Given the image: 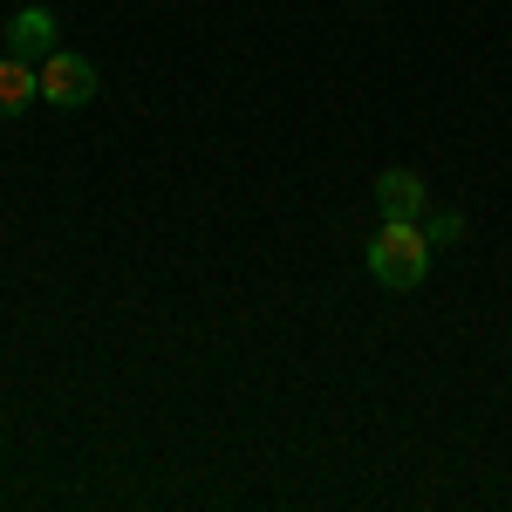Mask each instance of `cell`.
Returning <instances> with one entry per match:
<instances>
[{
  "label": "cell",
  "instance_id": "6da1fadb",
  "mask_svg": "<svg viewBox=\"0 0 512 512\" xmlns=\"http://www.w3.org/2000/svg\"><path fill=\"white\" fill-rule=\"evenodd\" d=\"M369 274L376 287H390V294H410L417 280L431 274V239L417 219H383V233L369 239Z\"/></svg>",
  "mask_w": 512,
  "mask_h": 512
},
{
  "label": "cell",
  "instance_id": "3957f363",
  "mask_svg": "<svg viewBox=\"0 0 512 512\" xmlns=\"http://www.w3.org/2000/svg\"><path fill=\"white\" fill-rule=\"evenodd\" d=\"M62 48V21L48 14V7H21L14 21H7V55H21V62H48Z\"/></svg>",
  "mask_w": 512,
  "mask_h": 512
},
{
  "label": "cell",
  "instance_id": "5b68a950",
  "mask_svg": "<svg viewBox=\"0 0 512 512\" xmlns=\"http://www.w3.org/2000/svg\"><path fill=\"white\" fill-rule=\"evenodd\" d=\"M41 96V76H35V62H21V55H7L0 62V117H21L28 103Z\"/></svg>",
  "mask_w": 512,
  "mask_h": 512
},
{
  "label": "cell",
  "instance_id": "8992f818",
  "mask_svg": "<svg viewBox=\"0 0 512 512\" xmlns=\"http://www.w3.org/2000/svg\"><path fill=\"white\" fill-rule=\"evenodd\" d=\"M417 226H424L431 246H458V239H465V219H458V212H431V219H417Z\"/></svg>",
  "mask_w": 512,
  "mask_h": 512
},
{
  "label": "cell",
  "instance_id": "277c9868",
  "mask_svg": "<svg viewBox=\"0 0 512 512\" xmlns=\"http://www.w3.org/2000/svg\"><path fill=\"white\" fill-rule=\"evenodd\" d=\"M376 205H383V219H424V205H431V192H424V178L417 171H383L376 178Z\"/></svg>",
  "mask_w": 512,
  "mask_h": 512
},
{
  "label": "cell",
  "instance_id": "7a4b0ae2",
  "mask_svg": "<svg viewBox=\"0 0 512 512\" xmlns=\"http://www.w3.org/2000/svg\"><path fill=\"white\" fill-rule=\"evenodd\" d=\"M35 76H41V103H55V110H76V103L96 96V69H89V55H69V48H55Z\"/></svg>",
  "mask_w": 512,
  "mask_h": 512
}]
</instances>
